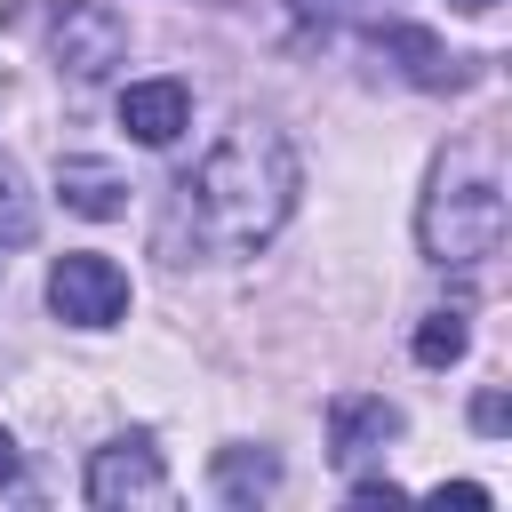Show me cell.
<instances>
[{
	"instance_id": "1",
	"label": "cell",
	"mask_w": 512,
	"mask_h": 512,
	"mask_svg": "<svg viewBox=\"0 0 512 512\" xmlns=\"http://www.w3.org/2000/svg\"><path fill=\"white\" fill-rule=\"evenodd\" d=\"M296 192H304L296 144L272 120H232L208 144V160L176 184V224L192 232L200 256H256L288 224Z\"/></svg>"
},
{
	"instance_id": "2",
	"label": "cell",
	"mask_w": 512,
	"mask_h": 512,
	"mask_svg": "<svg viewBox=\"0 0 512 512\" xmlns=\"http://www.w3.org/2000/svg\"><path fill=\"white\" fill-rule=\"evenodd\" d=\"M416 240L448 272H472V264H488L504 248V176H496L488 144H448L440 152L432 192L416 208Z\"/></svg>"
},
{
	"instance_id": "3",
	"label": "cell",
	"mask_w": 512,
	"mask_h": 512,
	"mask_svg": "<svg viewBox=\"0 0 512 512\" xmlns=\"http://www.w3.org/2000/svg\"><path fill=\"white\" fill-rule=\"evenodd\" d=\"M48 312L72 320V328H112L128 312V272L96 248H72V256L48 264Z\"/></svg>"
},
{
	"instance_id": "4",
	"label": "cell",
	"mask_w": 512,
	"mask_h": 512,
	"mask_svg": "<svg viewBox=\"0 0 512 512\" xmlns=\"http://www.w3.org/2000/svg\"><path fill=\"white\" fill-rule=\"evenodd\" d=\"M88 504L96 512H128V504H168V464L152 448V432H120L88 456Z\"/></svg>"
},
{
	"instance_id": "5",
	"label": "cell",
	"mask_w": 512,
	"mask_h": 512,
	"mask_svg": "<svg viewBox=\"0 0 512 512\" xmlns=\"http://www.w3.org/2000/svg\"><path fill=\"white\" fill-rule=\"evenodd\" d=\"M48 48L72 80H104L120 56H128V16L112 0H56V24H48Z\"/></svg>"
},
{
	"instance_id": "6",
	"label": "cell",
	"mask_w": 512,
	"mask_h": 512,
	"mask_svg": "<svg viewBox=\"0 0 512 512\" xmlns=\"http://www.w3.org/2000/svg\"><path fill=\"white\" fill-rule=\"evenodd\" d=\"M392 432H400V408H392L384 392H336V400H328V456H336V464L376 456Z\"/></svg>"
},
{
	"instance_id": "7",
	"label": "cell",
	"mask_w": 512,
	"mask_h": 512,
	"mask_svg": "<svg viewBox=\"0 0 512 512\" xmlns=\"http://www.w3.org/2000/svg\"><path fill=\"white\" fill-rule=\"evenodd\" d=\"M120 128L136 144H176L192 128V88L184 80H128L120 88Z\"/></svg>"
},
{
	"instance_id": "8",
	"label": "cell",
	"mask_w": 512,
	"mask_h": 512,
	"mask_svg": "<svg viewBox=\"0 0 512 512\" xmlns=\"http://www.w3.org/2000/svg\"><path fill=\"white\" fill-rule=\"evenodd\" d=\"M56 192H64V208H80V216H120V208H128V176L104 168V160H64V168H56Z\"/></svg>"
},
{
	"instance_id": "9",
	"label": "cell",
	"mask_w": 512,
	"mask_h": 512,
	"mask_svg": "<svg viewBox=\"0 0 512 512\" xmlns=\"http://www.w3.org/2000/svg\"><path fill=\"white\" fill-rule=\"evenodd\" d=\"M280 488V464L264 456V448H224L216 456V496L224 504H256V496H272Z\"/></svg>"
},
{
	"instance_id": "10",
	"label": "cell",
	"mask_w": 512,
	"mask_h": 512,
	"mask_svg": "<svg viewBox=\"0 0 512 512\" xmlns=\"http://www.w3.org/2000/svg\"><path fill=\"white\" fill-rule=\"evenodd\" d=\"M464 344H472V328H464V312H456V304L416 320V360H424V368H456V360H464Z\"/></svg>"
},
{
	"instance_id": "11",
	"label": "cell",
	"mask_w": 512,
	"mask_h": 512,
	"mask_svg": "<svg viewBox=\"0 0 512 512\" xmlns=\"http://www.w3.org/2000/svg\"><path fill=\"white\" fill-rule=\"evenodd\" d=\"M32 192H24V168L0 152V248H16V240H32Z\"/></svg>"
},
{
	"instance_id": "12",
	"label": "cell",
	"mask_w": 512,
	"mask_h": 512,
	"mask_svg": "<svg viewBox=\"0 0 512 512\" xmlns=\"http://www.w3.org/2000/svg\"><path fill=\"white\" fill-rule=\"evenodd\" d=\"M384 48H400V56H408V80H416V88H448V80H456V72H448V56H440L424 32H384Z\"/></svg>"
},
{
	"instance_id": "13",
	"label": "cell",
	"mask_w": 512,
	"mask_h": 512,
	"mask_svg": "<svg viewBox=\"0 0 512 512\" xmlns=\"http://www.w3.org/2000/svg\"><path fill=\"white\" fill-rule=\"evenodd\" d=\"M472 424H480V432L496 440V432L512 424V408H504V392H480V400H472Z\"/></svg>"
},
{
	"instance_id": "14",
	"label": "cell",
	"mask_w": 512,
	"mask_h": 512,
	"mask_svg": "<svg viewBox=\"0 0 512 512\" xmlns=\"http://www.w3.org/2000/svg\"><path fill=\"white\" fill-rule=\"evenodd\" d=\"M432 504H464V512H480V504H488V488H480V480H440V488H432Z\"/></svg>"
},
{
	"instance_id": "15",
	"label": "cell",
	"mask_w": 512,
	"mask_h": 512,
	"mask_svg": "<svg viewBox=\"0 0 512 512\" xmlns=\"http://www.w3.org/2000/svg\"><path fill=\"white\" fill-rule=\"evenodd\" d=\"M408 488L400 480H352V504H400Z\"/></svg>"
},
{
	"instance_id": "16",
	"label": "cell",
	"mask_w": 512,
	"mask_h": 512,
	"mask_svg": "<svg viewBox=\"0 0 512 512\" xmlns=\"http://www.w3.org/2000/svg\"><path fill=\"white\" fill-rule=\"evenodd\" d=\"M8 480H16V440L0 432V488H8Z\"/></svg>"
},
{
	"instance_id": "17",
	"label": "cell",
	"mask_w": 512,
	"mask_h": 512,
	"mask_svg": "<svg viewBox=\"0 0 512 512\" xmlns=\"http://www.w3.org/2000/svg\"><path fill=\"white\" fill-rule=\"evenodd\" d=\"M448 8H464V16H488V8H496V0H448Z\"/></svg>"
}]
</instances>
